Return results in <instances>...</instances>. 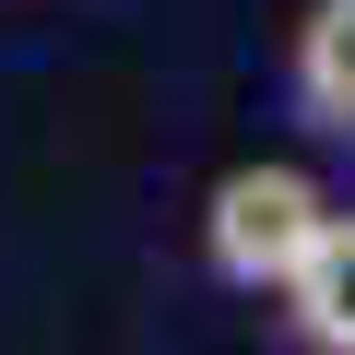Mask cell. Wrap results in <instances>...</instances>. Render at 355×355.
<instances>
[{
	"label": "cell",
	"mask_w": 355,
	"mask_h": 355,
	"mask_svg": "<svg viewBox=\"0 0 355 355\" xmlns=\"http://www.w3.org/2000/svg\"><path fill=\"white\" fill-rule=\"evenodd\" d=\"M284 331H296V355H355V214H343V225L320 237V261L296 272Z\"/></svg>",
	"instance_id": "3"
},
{
	"label": "cell",
	"mask_w": 355,
	"mask_h": 355,
	"mask_svg": "<svg viewBox=\"0 0 355 355\" xmlns=\"http://www.w3.org/2000/svg\"><path fill=\"white\" fill-rule=\"evenodd\" d=\"M331 225H343V214H331V190H320L308 166H284V154L225 166V178H214V202H202V272L237 284V296H272V308H284Z\"/></svg>",
	"instance_id": "1"
},
{
	"label": "cell",
	"mask_w": 355,
	"mask_h": 355,
	"mask_svg": "<svg viewBox=\"0 0 355 355\" xmlns=\"http://www.w3.org/2000/svg\"><path fill=\"white\" fill-rule=\"evenodd\" d=\"M296 107L355 142V0H308V24H296Z\"/></svg>",
	"instance_id": "2"
}]
</instances>
